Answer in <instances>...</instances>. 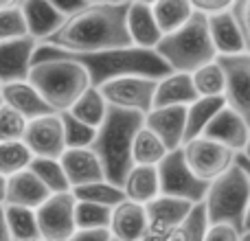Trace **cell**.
Masks as SVG:
<instances>
[{"label":"cell","mask_w":250,"mask_h":241,"mask_svg":"<svg viewBox=\"0 0 250 241\" xmlns=\"http://www.w3.org/2000/svg\"><path fill=\"white\" fill-rule=\"evenodd\" d=\"M129 2H86L79 11L68 16L44 46L57 48L73 55L105 53L129 48V35L125 29Z\"/></svg>","instance_id":"6da1fadb"},{"label":"cell","mask_w":250,"mask_h":241,"mask_svg":"<svg viewBox=\"0 0 250 241\" xmlns=\"http://www.w3.org/2000/svg\"><path fill=\"white\" fill-rule=\"evenodd\" d=\"M42 60H70L77 66H82L88 75L90 88H101L104 83L112 81V79L121 77H147V79H158L167 77L169 68L158 60L154 51H143V48H121V51H105V53H86V55H73V53H64L57 48L38 44L33 53L35 61Z\"/></svg>","instance_id":"7a4b0ae2"},{"label":"cell","mask_w":250,"mask_h":241,"mask_svg":"<svg viewBox=\"0 0 250 241\" xmlns=\"http://www.w3.org/2000/svg\"><path fill=\"white\" fill-rule=\"evenodd\" d=\"M141 127L143 114L108 108L104 123L97 127L95 141L88 147L99 160L105 182L119 189L132 169V141Z\"/></svg>","instance_id":"3957f363"},{"label":"cell","mask_w":250,"mask_h":241,"mask_svg":"<svg viewBox=\"0 0 250 241\" xmlns=\"http://www.w3.org/2000/svg\"><path fill=\"white\" fill-rule=\"evenodd\" d=\"M154 53L158 60L169 68V73H185L191 75L198 68L215 61V48L208 38L207 18L195 13L169 35H163L156 44Z\"/></svg>","instance_id":"277c9868"},{"label":"cell","mask_w":250,"mask_h":241,"mask_svg":"<svg viewBox=\"0 0 250 241\" xmlns=\"http://www.w3.org/2000/svg\"><path fill=\"white\" fill-rule=\"evenodd\" d=\"M248 204H250V176L233 164L229 171L208 184L202 200L208 226H230L239 237H248Z\"/></svg>","instance_id":"5b68a950"},{"label":"cell","mask_w":250,"mask_h":241,"mask_svg":"<svg viewBox=\"0 0 250 241\" xmlns=\"http://www.w3.org/2000/svg\"><path fill=\"white\" fill-rule=\"evenodd\" d=\"M26 81L55 114L68 112L73 103L90 88L88 75L70 60H42L31 64Z\"/></svg>","instance_id":"8992f818"},{"label":"cell","mask_w":250,"mask_h":241,"mask_svg":"<svg viewBox=\"0 0 250 241\" xmlns=\"http://www.w3.org/2000/svg\"><path fill=\"white\" fill-rule=\"evenodd\" d=\"M156 171H158L160 195L185 200V202H189V204H200L204 200V195H207L208 184L198 180V178L189 171L180 149L165 156V160L156 167Z\"/></svg>","instance_id":"52a82bcc"},{"label":"cell","mask_w":250,"mask_h":241,"mask_svg":"<svg viewBox=\"0 0 250 241\" xmlns=\"http://www.w3.org/2000/svg\"><path fill=\"white\" fill-rule=\"evenodd\" d=\"M185 164L198 180L211 184L215 178H220L233 164V151L224 145L211 141V138H193L180 147Z\"/></svg>","instance_id":"ba28073f"},{"label":"cell","mask_w":250,"mask_h":241,"mask_svg":"<svg viewBox=\"0 0 250 241\" xmlns=\"http://www.w3.org/2000/svg\"><path fill=\"white\" fill-rule=\"evenodd\" d=\"M156 81L147 77H121L104 83L97 90L101 92L108 108L125 110V112H136L145 117L151 110Z\"/></svg>","instance_id":"9c48e42d"},{"label":"cell","mask_w":250,"mask_h":241,"mask_svg":"<svg viewBox=\"0 0 250 241\" xmlns=\"http://www.w3.org/2000/svg\"><path fill=\"white\" fill-rule=\"evenodd\" d=\"M40 239L44 241H68L75 233V198L73 193L48 195L42 206L35 208Z\"/></svg>","instance_id":"30bf717a"},{"label":"cell","mask_w":250,"mask_h":241,"mask_svg":"<svg viewBox=\"0 0 250 241\" xmlns=\"http://www.w3.org/2000/svg\"><path fill=\"white\" fill-rule=\"evenodd\" d=\"M224 75V103L250 120V53L215 57Z\"/></svg>","instance_id":"8fae6325"},{"label":"cell","mask_w":250,"mask_h":241,"mask_svg":"<svg viewBox=\"0 0 250 241\" xmlns=\"http://www.w3.org/2000/svg\"><path fill=\"white\" fill-rule=\"evenodd\" d=\"M22 145L29 149L31 158L60 160V156L66 151L60 114H46V117L26 120Z\"/></svg>","instance_id":"7c38bea8"},{"label":"cell","mask_w":250,"mask_h":241,"mask_svg":"<svg viewBox=\"0 0 250 241\" xmlns=\"http://www.w3.org/2000/svg\"><path fill=\"white\" fill-rule=\"evenodd\" d=\"M204 138L224 145L226 149H230L233 154L239 151H248L250 142V120L244 119L242 114H237L230 108H222L211 120H208L207 129L202 132Z\"/></svg>","instance_id":"4fadbf2b"},{"label":"cell","mask_w":250,"mask_h":241,"mask_svg":"<svg viewBox=\"0 0 250 241\" xmlns=\"http://www.w3.org/2000/svg\"><path fill=\"white\" fill-rule=\"evenodd\" d=\"M35 48H38V42L31 40L29 35L11 40V42H0V86L26 81Z\"/></svg>","instance_id":"5bb4252c"},{"label":"cell","mask_w":250,"mask_h":241,"mask_svg":"<svg viewBox=\"0 0 250 241\" xmlns=\"http://www.w3.org/2000/svg\"><path fill=\"white\" fill-rule=\"evenodd\" d=\"M185 110L187 108H158L143 117V127L149 129L169 154L180 149L185 142Z\"/></svg>","instance_id":"9a60e30c"},{"label":"cell","mask_w":250,"mask_h":241,"mask_svg":"<svg viewBox=\"0 0 250 241\" xmlns=\"http://www.w3.org/2000/svg\"><path fill=\"white\" fill-rule=\"evenodd\" d=\"M20 11L24 18L26 35L38 44L51 38L66 20L48 0H20Z\"/></svg>","instance_id":"2e32d148"},{"label":"cell","mask_w":250,"mask_h":241,"mask_svg":"<svg viewBox=\"0 0 250 241\" xmlns=\"http://www.w3.org/2000/svg\"><path fill=\"white\" fill-rule=\"evenodd\" d=\"M229 9L207 18L208 38H211V44H213V48H215L217 57H230V55L250 53V44L246 42V38L239 33V29L233 22V16H230Z\"/></svg>","instance_id":"e0dca14e"},{"label":"cell","mask_w":250,"mask_h":241,"mask_svg":"<svg viewBox=\"0 0 250 241\" xmlns=\"http://www.w3.org/2000/svg\"><path fill=\"white\" fill-rule=\"evenodd\" d=\"M125 29L129 35V44L134 48H143V51H154L156 44L163 38L156 26L154 16H151V4L143 2V0H134L127 4Z\"/></svg>","instance_id":"ac0fdd59"},{"label":"cell","mask_w":250,"mask_h":241,"mask_svg":"<svg viewBox=\"0 0 250 241\" xmlns=\"http://www.w3.org/2000/svg\"><path fill=\"white\" fill-rule=\"evenodd\" d=\"M60 164L70 191L77 189V186H86L92 184V182L105 180L104 169H101L99 160L90 149H66L60 156Z\"/></svg>","instance_id":"d6986e66"},{"label":"cell","mask_w":250,"mask_h":241,"mask_svg":"<svg viewBox=\"0 0 250 241\" xmlns=\"http://www.w3.org/2000/svg\"><path fill=\"white\" fill-rule=\"evenodd\" d=\"M198 101L195 88L191 83V75L185 73H169L167 77L158 79L154 88L151 110L158 108H189Z\"/></svg>","instance_id":"ffe728a7"},{"label":"cell","mask_w":250,"mask_h":241,"mask_svg":"<svg viewBox=\"0 0 250 241\" xmlns=\"http://www.w3.org/2000/svg\"><path fill=\"white\" fill-rule=\"evenodd\" d=\"M0 101L7 108H11L13 112H18L24 120H33L40 117H46V114H55L42 101V97L33 90V86L29 81H16V83L0 86Z\"/></svg>","instance_id":"44dd1931"},{"label":"cell","mask_w":250,"mask_h":241,"mask_svg":"<svg viewBox=\"0 0 250 241\" xmlns=\"http://www.w3.org/2000/svg\"><path fill=\"white\" fill-rule=\"evenodd\" d=\"M149 226H147L145 206H138L132 202H121L119 206L112 208L110 213V224L108 233L117 241H141L147 235Z\"/></svg>","instance_id":"7402d4cb"},{"label":"cell","mask_w":250,"mask_h":241,"mask_svg":"<svg viewBox=\"0 0 250 241\" xmlns=\"http://www.w3.org/2000/svg\"><path fill=\"white\" fill-rule=\"evenodd\" d=\"M46 200H48V191L40 184L38 178H35L29 169L7 178L2 206H20V208L35 211V208L42 206Z\"/></svg>","instance_id":"603a6c76"},{"label":"cell","mask_w":250,"mask_h":241,"mask_svg":"<svg viewBox=\"0 0 250 241\" xmlns=\"http://www.w3.org/2000/svg\"><path fill=\"white\" fill-rule=\"evenodd\" d=\"M195 204H189L185 200L167 198V195H158L149 204H145V217L149 230H169L176 228L178 224L185 221L189 211Z\"/></svg>","instance_id":"cb8c5ba5"},{"label":"cell","mask_w":250,"mask_h":241,"mask_svg":"<svg viewBox=\"0 0 250 241\" xmlns=\"http://www.w3.org/2000/svg\"><path fill=\"white\" fill-rule=\"evenodd\" d=\"M121 191L127 202L138 204V206L149 204L151 200L160 195L156 167H132L127 171V176H125Z\"/></svg>","instance_id":"d4e9b609"},{"label":"cell","mask_w":250,"mask_h":241,"mask_svg":"<svg viewBox=\"0 0 250 241\" xmlns=\"http://www.w3.org/2000/svg\"><path fill=\"white\" fill-rule=\"evenodd\" d=\"M151 4V16L156 20L160 35H169L178 31L191 16H193V7L191 0H156Z\"/></svg>","instance_id":"484cf974"},{"label":"cell","mask_w":250,"mask_h":241,"mask_svg":"<svg viewBox=\"0 0 250 241\" xmlns=\"http://www.w3.org/2000/svg\"><path fill=\"white\" fill-rule=\"evenodd\" d=\"M224 99L222 97H211V99H198L185 110V142L200 138L202 132L207 129L208 120L215 117L222 108H224ZM182 142V145H185Z\"/></svg>","instance_id":"4316f807"},{"label":"cell","mask_w":250,"mask_h":241,"mask_svg":"<svg viewBox=\"0 0 250 241\" xmlns=\"http://www.w3.org/2000/svg\"><path fill=\"white\" fill-rule=\"evenodd\" d=\"M169 151L165 145L149 132L147 127H141L134 134L132 141V167H158Z\"/></svg>","instance_id":"83f0119b"},{"label":"cell","mask_w":250,"mask_h":241,"mask_svg":"<svg viewBox=\"0 0 250 241\" xmlns=\"http://www.w3.org/2000/svg\"><path fill=\"white\" fill-rule=\"evenodd\" d=\"M105 112H108V105H105L104 97L97 88H88L82 97L73 103V108L68 110V114L73 119H77L79 123L88 125V127L97 129L105 119Z\"/></svg>","instance_id":"f1b7e54d"},{"label":"cell","mask_w":250,"mask_h":241,"mask_svg":"<svg viewBox=\"0 0 250 241\" xmlns=\"http://www.w3.org/2000/svg\"><path fill=\"white\" fill-rule=\"evenodd\" d=\"M70 193H73L75 202H86V204H95V206H105V208H114L121 202H125L123 191L105 180L92 182V184H86V186H77Z\"/></svg>","instance_id":"f546056e"},{"label":"cell","mask_w":250,"mask_h":241,"mask_svg":"<svg viewBox=\"0 0 250 241\" xmlns=\"http://www.w3.org/2000/svg\"><path fill=\"white\" fill-rule=\"evenodd\" d=\"M4 224L11 235V241H38V221H35V211L20 206H2Z\"/></svg>","instance_id":"4dcf8cb0"},{"label":"cell","mask_w":250,"mask_h":241,"mask_svg":"<svg viewBox=\"0 0 250 241\" xmlns=\"http://www.w3.org/2000/svg\"><path fill=\"white\" fill-rule=\"evenodd\" d=\"M29 171L38 178V182L48 191V195L70 193V186H68V182H66L64 171H62L60 160L33 158L29 164Z\"/></svg>","instance_id":"1f68e13d"},{"label":"cell","mask_w":250,"mask_h":241,"mask_svg":"<svg viewBox=\"0 0 250 241\" xmlns=\"http://www.w3.org/2000/svg\"><path fill=\"white\" fill-rule=\"evenodd\" d=\"M191 83L195 88L198 99H211V97L224 95V75H222V68L217 66V61H211V64L198 68L195 73H191Z\"/></svg>","instance_id":"d6a6232c"},{"label":"cell","mask_w":250,"mask_h":241,"mask_svg":"<svg viewBox=\"0 0 250 241\" xmlns=\"http://www.w3.org/2000/svg\"><path fill=\"white\" fill-rule=\"evenodd\" d=\"M207 228H208L207 213H204V206H202V202H200L191 208L182 224L167 230V237H169V241H202Z\"/></svg>","instance_id":"836d02e7"},{"label":"cell","mask_w":250,"mask_h":241,"mask_svg":"<svg viewBox=\"0 0 250 241\" xmlns=\"http://www.w3.org/2000/svg\"><path fill=\"white\" fill-rule=\"evenodd\" d=\"M31 154L22 141L18 142H0V176L9 178V176H16V173L24 171L29 169L31 164Z\"/></svg>","instance_id":"e575fe53"},{"label":"cell","mask_w":250,"mask_h":241,"mask_svg":"<svg viewBox=\"0 0 250 241\" xmlns=\"http://www.w3.org/2000/svg\"><path fill=\"white\" fill-rule=\"evenodd\" d=\"M112 208L75 202V228L77 230H108Z\"/></svg>","instance_id":"d590c367"},{"label":"cell","mask_w":250,"mask_h":241,"mask_svg":"<svg viewBox=\"0 0 250 241\" xmlns=\"http://www.w3.org/2000/svg\"><path fill=\"white\" fill-rule=\"evenodd\" d=\"M20 38H26L20 0H9L4 7H0V42H11Z\"/></svg>","instance_id":"8d00e7d4"},{"label":"cell","mask_w":250,"mask_h":241,"mask_svg":"<svg viewBox=\"0 0 250 241\" xmlns=\"http://www.w3.org/2000/svg\"><path fill=\"white\" fill-rule=\"evenodd\" d=\"M60 120H62V132H64L66 149H88V147H90V142L95 141L97 129L79 123V120L73 119L68 112H62Z\"/></svg>","instance_id":"74e56055"},{"label":"cell","mask_w":250,"mask_h":241,"mask_svg":"<svg viewBox=\"0 0 250 241\" xmlns=\"http://www.w3.org/2000/svg\"><path fill=\"white\" fill-rule=\"evenodd\" d=\"M24 127H26V120L0 101V142L22 141Z\"/></svg>","instance_id":"f35d334b"},{"label":"cell","mask_w":250,"mask_h":241,"mask_svg":"<svg viewBox=\"0 0 250 241\" xmlns=\"http://www.w3.org/2000/svg\"><path fill=\"white\" fill-rule=\"evenodd\" d=\"M230 16L233 22L237 24L239 33L246 38V42L250 44V0H233L230 4Z\"/></svg>","instance_id":"ab89813d"},{"label":"cell","mask_w":250,"mask_h":241,"mask_svg":"<svg viewBox=\"0 0 250 241\" xmlns=\"http://www.w3.org/2000/svg\"><path fill=\"white\" fill-rule=\"evenodd\" d=\"M244 239H248V237H239L230 226H224V224L208 226L202 237V241H244Z\"/></svg>","instance_id":"60d3db41"},{"label":"cell","mask_w":250,"mask_h":241,"mask_svg":"<svg viewBox=\"0 0 250 241\" xmlns=\"http://www.w3.org/2000/svg\"><path fill=\"white\" fill-rule=\"evenodd\" d=\"M68 241H110L108 230H75Z\"/></svg>","instance_id":"b9f144b4"},{"label":"cell","mask_w":250,"mask_h":241,"mask_svg":"<svg viewBox=\"0 0 250 241\" xmlns=\"http://www.w3.org/2000/svg\"><path fill=\"white\" fill-rule=\"evenodd\" d=\"M86 2H88V0H55V2H53V7H55L64 18H68V16H73L75 11H79V9H82Z\"/></svg>","instance_id":"7bdbcfd3"},{"label":"cell","mask_w":250,"mask_h":241,"mask_svg":"<svg viewBox=\"0 0 250 241\" xmlns=\"http://www.w3.org/2000/svg\"><path fill=\"white\" fill-rule=\"evenodd\" d=\"M141 241H169L167 230H147V235Z\"/></svg>","instance_id":"ee69618b"},{"label":"cell","mask_w":250,"mask_h":241,"mask_svg":"<svg viewBox=\"0 0 250 241\" xmlns=\"http://www.w3.org/2000/svg\"><path fill=\"white\" fill-rule=\"evenodd\" d=\"M0 241H11V235H9L7 224H4V213H2V206H0Z\"/></svg>","instance_id":"f6af8a7d"},{"label":"cell","mask_w":250,"mask_h":241,"mask_svg":"<svg viewBox=\"0 0 250 241\" xmlns=\"http://www.w3.org/2000/svg\"><path fill=\"white\" fill-rule=\"evenodd\" d=\"M4 186H7V178L0 176V206L4 204Z\"/></svg>","instance_id":"bcb514c9"},{"label":"cell","mask_w":250,"mask_h":241,"mask_svg":"<svg viewBox=\"0 0 250 241\" xmlns=\"http://www.w3.org/2000/svg\"><path fill=\"white\" fill-rule=\"evenodd\" d=\"M110 241H117V239H112V237H110Z\"/></svg>","instance_id":"7dc6e473"},{"label":"cell","mask_w":250,"mask_h":241,"mask_svg":"<svg viewBox=\"0 0 250 241\" xmlns=\"http://www.w3.org/2000/svg\"><path fill=\"white\" fill-rule=\"evenodd\" d=\"M244 241H250V237H248V239H244Z\"/></svg>","instance_id":"c3c4849f"},{"label":"cell","mask_w":250,"mask_h":241,"mask_svg":"<svg viewBox=\"0 0 250 241\" xmlns=\"http://www.w3.org/2000/svg\"><path fill=\"white\" fill-rule=\"evenodd\" d=\"M38 241H44V239H38Z\"/></svg>","instance_id":"681fc988"}]
</instances>
